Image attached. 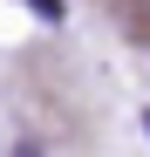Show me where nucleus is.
Here are the masks:
<instances>
[{"instance_id":"1","label":"nucleus","mask_w":150,"mask_h":157,"mask_svg":"<svg viewBox=\"0 0 150 157\" xmlns=\"http://www.w3.org/2000/svg\"><path fill=\"white\" fill-rule=\"evenodd\" d=\"M28 7H34L41 21H62V0H28Z\"/></svg>"}]
</instances>
